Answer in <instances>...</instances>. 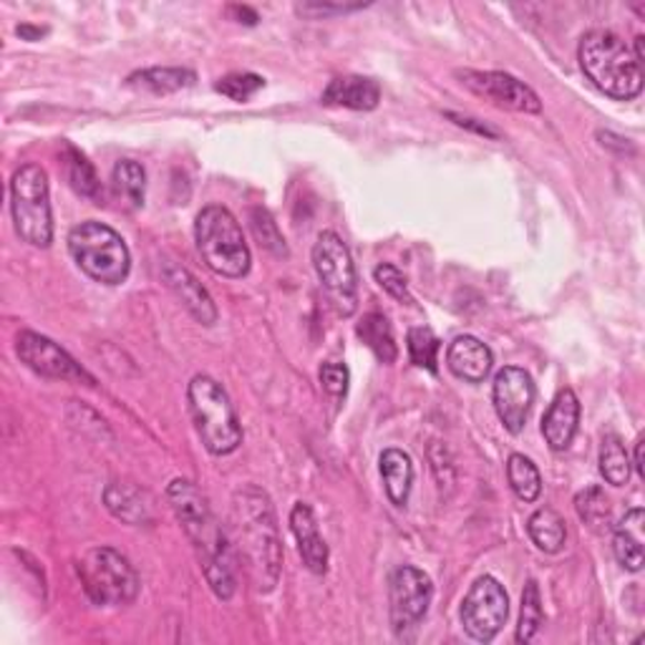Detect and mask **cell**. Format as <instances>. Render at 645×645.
<instances>
[{"instance_id": "3957f363", "label": "cell", "mask_w": 645, "mask_h": 645, "mask_svg": "<svg viewBox=\"0 0 645 645\" xmlns=\"http://www.w3.org/2000/svg\"><path fill=\"white\" fill-rule=\"evenodd\" d=\"M580 69L601 94L631 101L643 91V66L621 35L611 31H590L577 49Z\"/></svg>"}, {"instance_id": "e575fe53", "label": "cell", "mask_w": 645, "mask_h": 645, "mask_svg": "<svg viewBox=\"0 0 645 645\" xmlns=\"http://www.w3.org/2000/svg\"><path fill=\"white\" fill-rule=\"evenodd\" d=\"M373 278L386 293L391 295V298L401 300V303H413L411 293H409V285H407V278H403V273L399 270V267L383 263V265H379L373 270Z\"/></svg>"}, {"instance_id": "7c38bea8", "label": "cell", "mask_w": 645, "mask_h": 645, "mask_svg": "<svg viewBox=\"0 0 645 645\" xmlns=\"http://www.w3.org/2000/svg\"><path fill=\"white\" fill-rule=\"evenodd\" d=\"M16 354L31 371L45 376V379L73 383L84 381L89 386H94V376L73 361L59 344H53L51 338H45L41 334H33V330H21V334H18Z\"/></svg>"}, {"instance_id": "f1b7e54d", "label": "cell", "mask_w": 645, "mask_h": 645, "mask_svg": "<svg viewBox=\"0 0 645 645\" xmlns=\"http://www.w3.org/2000/svg\"><path fill=\"white\" fill-rule=\"evenodd\" d=\"M545 623V613H542V597L540 585L534 580H528L522 593V607H520V625H518V643H532L538 638V633Z\"/></svg>"}, {"instance_id": "60d3db41", "label": "cell", "mask_w": 645, "mask_h": 645, "mask_svg": "<svg viewBox=\"0 0 645 645\" xmlns=\"http://www.w3.org/2000/svg\"><path fill=\"white\" fill-rule=\"evenodd\" d=\"M643 41H645L643 35H638V39H635V53H633V59L638 61L641 66H643Z\"/></svg>"}, {"instance_id": "74e56055", "label": "cell", "mask_w": 645, "mask_h": 645, "mask_svg": "<svg viewBox=\"0 0 645 645\" xmlns=\"http://www.w3.org/2000/svg\"><path fill=\"white\" fill-rule=\"evenodd\" d=\"M449 119H454V122L459 126H467V129H472V132L477 134H484V136H496L492 129H487L484 124H477V119H469V116H459V114H449Z\"/></svg>"}, {"instance_id": "5b68a950", "label": "cell", "mask_w": 645, "mask_h": 645, "mask_svg": "<svg viewBox=\"0 0 645 645\" xmlns=\"http://www.w3.org/2000/svg\"><path fill=\"white\" fill-rule=\"evenodd\" d=\"M195 239L202 260L223 278H243L250 270V247L237 217L223 205H209L195 219Z\"/></svg>"}, {"instance_id": "d6986e66", "label": "cell", "mask_w": 645, "mask_h": 645, "mask_svg": "<svg viewBox=\"0 0 645 645\" xmlns=\"http://www.w3.org/2000/svg\"><path fill=\"white\" fill-rule=\"evenodd\" d=\"M320 101L326 106H344L354 112H371L381 101V86L373 79L364 76H340L334 79L322 91Z\"/></svg>"}, {"instance_id": "4316f807", "label": "cell", "mask_w": 645, "mask_h": 645, "mask_svg": "<svg viewBox=\"0 0 645 645\" xmlns=\"http://www.w3.org/2000/svg\"><path fill=\"white\" fill-rule=\"evenodd\" d=\"M597 464H601V474L607 484L613 487H625L631 479V457L628 451H625L623 441L607 434L601 444V459H597Z\"/></svg>"}, {"instance_id": "603a6c76", "label": "cell", "mask_w": 645, "mask_h": 645, "mask_svg": "<svg viewBox=\"0 0 645 645\" xmlns=\"http://www.w3.org/2000/svg\"><path fill=\"white\" fill-rule=\"evenodd\" d=\"M528 534L540 552L555 555V552L565 547L567 528L560 512L552 510V506H542V510L534 512L528 520Z\"/></svg>"}, {"instance_id": "484cf974", "label": "cell", "mask_w": 645, "mask_h": 645, "mask_svg": "<svg viewBox=\"0 0 645 645\" xmlns=\"http://www.w3.org/2000/svg\"><path fill=\"white\" fill-rule=\"evenodd\" d=\"M63 164H66V177L71 182V187L76 190L81 197L89 199L101 197V182L96 177L94 164H91L76 146L71 144L63 146Z\"/></svg>"}, {"instance_id": "30bf717a", "label": "cell", "mask_w": 645, "mask_h": 645, "mask_svg": "<svg viewBox=\"0 0 645 645\" xmlns=\"http://www.w3.org/2000/svg\"><path fill=\"white\" fill-rule=\"evenodd\" d=\"M431 601H434V585H431V577L427 573L411 565L396 567L389 580V611L393 633L399 638H409L419 628L423 617H427Z\"/></svg>"}, {"instance_id": "e0dca14e", "label": "cell", "mask_w": 645, "mask_h": 645, "mask_svg": "<svg viewBox=\"0 0 645 645\" xmlns=\"http://www.w3.org/2000/svg\"><path fill=\"white\" fill-rule=\"evenodd\" d=\"M580 401L573 389H562L542 419V437L552 451H565L577 434Z\"/></svg>"}, {"instance_id": "8fae6325", "label": "cell", "mask_w": 645, "mask_h": 645, "mask_svg": "<svg viewBox=\"0 0 645 645\" xmlns=\"http://www.w3.org/2000/svg\"><path fill=\"white\" fill-rule=\"evenodd\" d=\"M462 625L469 638L477 643H490L496 633L504 628L506 615H510V597L500 580L492 575H482L469 587L462 603Z\"/></svg>"}, {"instance_id": "277c9868", "label": "cell", "mask_w": 645, "mask_h": 645, "mask_svg": "<svg viewBox=\"0 0 645 645\" xmlns=\"http://www.w3.org/2000/svg\"><path fill=\"white\" fill-rule=\"evenodd\" d=\"M190 413L202 444L215 457H227L243 444V427L223 383L199 373L187 386Z\"/></svg>"}, {"instance_id": "d6a6232c", "label": "cell", "mask_w": 645, "mask_h": 645, "mask_svg": "<svg viewBox=\"0 0 645 645\" xmlns=\"http://www.w3.org/2000/svg\"><path fill=\"white\" fill-rule=\"evenodd\" d=\"M250 227L257 237V243H260L267 253H273L278 257L288 255V247H285V239L280 235L278 225H275V219L270 217V212L263 207L250 209Z\"/></svg>"}, {"instance_id": "ac0fdd59", "label": "cell", "mask_w": 645, "mask_h": 645, "mask_svg": "<svg viewBox=\"0 0 645 645\" xmlns=\"http://www.w3.org/2000/svg\"><path fill=\"white\" fill-rule=\"evenodd\" d=\"M492 364L490 346L474 336H459L447 351L449 371L467 383H482L490 376Z\"/></svg>"}, {"instance_id": "f546056e", "label": "cell", "mask_w": 645, "mask_h": 645, "mask_svg": "<svg viewBox=\"0 0 645 645\" xmlns=\"http://www.w3.org/2000/svg\"><path fill=\"white\" fill-rule=\"evenodd\" d=\"M114 184L116 192L129 199L132 207L144 205V187H146V172L140 162L122 160L114 167Z\"/></svg>"}, {"instance_id": "9a60e30c", "label": "cell", "mask_w": 645, "mask_h": 645, "mask_svg": "<svg viewBox=\"0 0 645 645\" xmlns=\"http://www.w3.org/2000/svg\"><path fill=\"white\" fill-rule=\"evenodd\" d=\"M164 283L170 285V290L182 300V306L187 308V313L202 326H215L217 322V306L212 300V295L205 290L195 275H192L187 267H182L177 263H164L162 267Z\"/></svg>"}, {"instance_id": "f35d334b", "label": "cell", "mask_w": 645, "mask_h": 645, "mask_svg": "<svg viewBox=\"0 0 645 645\" xmlns=\"http://www.w3.org/2000/svg\"><path fill=\"white\" fill-rule=\"evenodd\" d=\"M643 437H638V441H635V459H633V464L631 467H635V472H638L641 477L645 474V467H643Z\"/></svg>"}, {"instance_id": "ab89813d", "label": "cell", "mask_w": 645, "mask_h": 645, "mask_svg": "<svg viewBox=\"0 0 645 645\" xmlns=\"http://www.w3.org/2000/svg\"><path fill=\"white\" fill-rule=\"evenodd\" d=\"M43 33H45V29H33V25H18V35H23V39H29V41L41 39Z\"/></svg>"}, {"instance_id": "2e32d148", "label": "cell", "mask_w": 645, "mask_h": 645, "mask_svg": "<svg viewBox=\"0 0 645 645\" xmlns=\"http://www.w3.org/2000/svg\"><path fill=\"white\" fill-rule=\"evenodd\" d=\"M290 528L298 540V552L313 575H326L328 570V545L320 538L318 520L306 502H295L290 510Z\"/></svg>"}, {"instance_id": "ffe728a7", "label": "cell", "mask_w": 645, "mask_h": 645, "mask_svg": "<svg viewBox=\"0 0 645 645\" xmlns=\"http://www.w3.org/2000/svg\"><path fill=\"white\" fill-rule=\"evenodd\" d=\"M381 479L386 487V494H389L391 504L396 506H407L413 487V464L411 457L401 449H386L379 459Z\"/></svg>"}, {"instance_id": "ba28073f", "label": "cell", "mask_w": 645, "mask_h": 645, "mask_svg": "<svg viewBox=\"0 0 645 645\" xmlns=\"http://www.w3.org/2000/svg\"><path fill=\"white\" fill-rule=\"evenodd\" d=\"M79 577L96 605H129L140 593V577L129 560L112 547H91L79 560Z\"/></svg>"}, {"instance_id": "d4e9b609", "label": "cell", "mask_w": 645, "mask_h": 645, "mask_svg": "<svg viewBox=\"0 0 645 645\" xmlns=\"http://www.w3.org/2000/svg\"><path fill=\"white\" fill-rule=\"evenodd\" d=\"M197 76L190 69H146L129 76V86L150 89L154 94H172V91L190 89Z\"/></svg>"}, {"instance_id": "44dd1931", "label": "cell", "mask_w": 645, "mask_h": 645, "mask_svg": "<svg viewBox=\"0 0 645 645\" xmlns=\"http://www.w3.org/2000/svg\"><path fill=\"white\" fill-rule=\"evenodd\" d=\"M613 552L617 562L631 573H638L643 567V510L635 506L625 518L617 522L613 532Z\"/></svg>"}, {"instance_id": "83f0119b", "label": "cell", "mask_w": 645, "mask_h": 645, "mask_svg": "<svg viewBox=\"0 0 645 645\" xmlns=\"http://www.w3.org/2000/svg\"><path fill=\"white\" fill-rule=\"evenodd\" d=\"M506 479H510L512 492L522 502H534L542 492L540 469L534 467L524 454H512L506 459Z\"/></svg>"}, {"instance_id": "8d00e7d4", "label": "cell", "mask_w": 645, "mask_h": 645, "mask_svg": "<svg viewBox=\"0 0 645 645\" xmlns=\"http://www.w3.org/2000/svg\"><path fill=\"white\" fill-rule=\"evenodd\" d=\"M358 8H364L361 3L356 6H328V3H306V6H298V13L303 16H328V13H348V11H358Z\"/></svg>"}, {"instance_id": "d590c367", "label": "cell", "mask_w": 645, "mask_h": 645, "mask_svg": "<svg viewBox=\"0 0 645 645\" xmlns=\"http://www.w3.org/2000/svg\"><path fill=\"white\" fill-rule=\"evenodd\" d=\"M320 386L336 399H344L348 391V383H351V373L344 364H322L320 366Z\"/></svg>"}, {"instance_id": "7402d4cb", "label": "cell", "mask_w": 645, "mask_h": 645, "mask_svg": "<svg viewBox=\"0 0 645 645\" xmlns=\"http://www.w3.org/2000/svg\"><path fill=\"white\" fill-rule=\"evenodd\" d=\"M104 502L109 506V512L126 524H142L152 520L150 500L132 484L112 482L104 490Z\"/></svg>"}, {"instance_id": "9c48e42d", "label": "cell", "mask_w": 645, "mask_h": 645, "mask_svg": "<svg viewBox=\"0 0 645 645\" xmlns=\"http://www.w3.org/2000/svg\"><path fill=\"white\" fill-rule=\"evenodd\" d=\"M313 267L338 316L351 318L358 308V275L354 257L336 233H320L313 245Z\"/></svg>"}, {"instance_id": "4fadbf2b", "label": "cell", "mask_w": 645, "mask_h": 645, "mask_svg": "<svg viewBox=\"0 0 645 645\" xmlns=\"http://www.w3.org/2000/svg\"><path fill=\"white\" fill-rule=\"evenodd\" d=\"M494 411L510 434H520L530 419L534 403V383L530 373L518 366H504L492 383Z\"/></svg>"}, {"instance_id": "52a82bcc", "label": "cell", "mask_w": 645, "mask_h": 645, "mask_svg": "<svg viewBox=\"0 0 645 645\" xmlns=\"http://www.w3.org/2000/svg\"><path fill=\"white\" fill-rule=\"evenodd\" d=\"M11 215L18 237L33 247L53 243L49 177L39 164H23L11 180Z\"/></svg>"}, {"instance_id": "1f68e13d", "label": "cell", "mask_w": 645, "mask_h": 645, "mask_svg": "<svg viewBox=\"0 0 645 645\" xmlns=\"http://www.w3.org/2000/svg\"><path fill=\"white\" fill-rule=\"evenodd\" d=\"M575 510L580 520L593 530L611 522V504H607V496L603 494L601 487H587L585 492H580L575 496Z\"/></svg>"}, {"instance_id": "836d02e7", "label": "cell", "mask_w": 645, "mask_h": 645, "mask_svg": "<svg viewBox=\"0 0 645 645\" xmlns=\"http://www.w3.org/2000/svg\"><path fill=\"white\" fill-rule=\"evenodd\" d=\"M263 86H265V79L257 76V73H229V76L219 79L215 84L219 94L233 101L253 99Z\"/></svg>"}, {"instance_id": "7a4b0ae2", "label": "cell", "mask_w": 645, "mask_h": 645, "mask_svg": "<svg viewBox=\"0 0 645 645\" xmlns=\"http://www.w3.org/2000/svg\"><path fill=\"white\" fill-rule=\"evenodd\" d=\"M233 524L255 587L270 593L278 585L283 565L278 520H275L270 496L253 484L239 490L233 502Z\"/></svg>"}, {"instance_id": "4dcf8cb0", "label": "cell", "mask_w": 645, "mask_h": 645, "mask_svg": "<svg viewBox=\"0 0 645 645\" xmlns=\"http://www.w3.org/2000/svg\"><path fill=\"white\" fill-rule=\"evenodd\" d=\"M409 358L413 366L427 368V371L437 373L439 364V338L431 334V328H411L409 330Z\"/></svg>"}, {"instance_id": "6da1fadb", "label": "cell", "mask_w": 645, "mask_h": 645, "mask_svg": "<svg viewBox=\"0 0 645 645\" xmlns=\"http://www.w3.org/2000/svg\"><path fill=\"white\" fill-rule=\"evenodd\" d=\"M167 500L197 550L212 593L219 601H229L235 595L233 552H229L225 532L217 524L215 514H212L207 500L187 479H174L167 490Z\"/></svg>"}, {"instance_id": "8992f818", "label": "cell", "mask_w": 645, "mask_h": 645, "mask_svg": "<svg viewBox=\"0 0 645 645\" xmlns=\"http://www.w3.org/2000/svg\"><path fill=\"white\" fill-rule=\"evenodd\" d=\"M69 253L81 270L101 285H122L132 270V255H129L124 237L94 219L71 229Z\"/></svg>"}, {"instance_id": "cb8c5ba5", "label": "cell", "mask_w": 645, "mask_h": 645, "mask_svg": "<svg viewBox=\"0 0 645 645\" xmlns=\"http://www.w3.org/2000/svg\"><path fill=\"white\" fill-rule=\"evenodd\" d=\"M356 334L368 348H371L373 356L379 358L381 364L389 366L399 358V346H396L393 328L389 318L381 316V313H368V316H364V320L358 322Z\"/></svg>"}, {"instance_id": "5bb4252c", "label": "cell", "mask_w": 645, "mask_h": 645, "mask_svg": "<svg viewBox=\"0 0 645 645\" xmlns=\"http://www.w3.org/2000/svg\"><path fill=\"white\" fill-rule=\"evenodd\" d=\"M462 84L467 89H472L474 94L490 99L492 104L510 109V112L520 114H538L542 104L540 96L534 91L522 84L520 79L510 76V73L502 71H462Z\"/></svg>"}]
</instances>
